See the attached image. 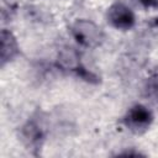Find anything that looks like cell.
Wrapping results in <instances>:
<instances>
[{"label":"cell","instance_id":"8992f818","mask_svg":"<svg viewBox=\"0 0 158 158\" xmlns=\"http://www.w3.org/2000/svg\"><path fill=\"white\" fill-rule=\"evenodd\" d=\"M57 64L58 67H60L63 70H69L73 72L74 74H79V72L85 68L80 60V56L79 53L74 49V48H63L59 54H58V59H57Z\"/></svg>","mask_w":158,"mask_h":158},{"label":"cell","instance_id":"52a82bcc","mask_svg":"<svg viewBox=\"0 0 158 158\" xmlns=\"http://www.w3.org/2000/svg\"><path fill=\"white\" fill-rule=\"evenodd\" d=\"M147 94L154 101L158 102V69L152 73V75L147 79Z\"/></svg>","mask_w":158,"mask_h":158},{"label":"cell","instance_id":"7a4b0ae2","mask_svg":"<svg viewBox=\"0 0 158 158\" xmlns=\"http://www.w3.org/2000/svg\"><path fill=\"white\" fill-rule=\"evenodd\" d=\"M122 122L131 132L141 135L151 127L153 122V114L144 105L136 104L127 110Z\"/></svg>","mask_w":158,"mask_h":158},{"label":"cell","instance_id":"277c9868","mask_svg":"<svg viewBox=\"0 0 158 158\" xmlns=\"http://www.w3.org/2000/svg\"><path fill=\"white\" fill-rule=\"evenodd\" d=\"M44 137H46L44 128L36 118L28 120L21 127V139L25 143V146L31 151L41 149Z\"/></svg>","mask_w":158,"mask_h":158},{"label":"cell","instance_id":"5b68a950","mask_svg":"<svg viewBox=\"0 0 158 158\" xmlns=\"http://www.w3.org/2000/svg\"><path fill=\"white\" fill-rule=\"evenodd\" d=\"M0 64L4 67L6 63L15 59L20 53V47L14 33L6 28L1 30L0 33Z\"/></svg>","mask_w":158,"mask_h":158},{"label":"cell","instance_id":"ba28073f","mask_svg":"<svg viewBox=\"0 0 158 158\" xmlns=\"http://www.w3.org/2000/svg\"><path fill=\"white\" fill-rule=\"evenodd\" d=\"M146 7H156L158 9V0H138Z\"/></svg>","mask_w":158,"mask_h":158},{"label":"cell","instance_id":"6da1fadb","mask_svg":"<svg viewBox=\"0 0 158 158\" xmlns=\"http://www.w3.org/2000/svg\"><path fill=\"white\" fill-rule=\"evenodd\" d=\"M70 32L74 40L80 46L86 48L99 47L105 40L101 28L90 20H84V19L77 20L70 26Z\"/></svg>","mask_w":158,"mask_h":158},{"label":"cell","instance_id":"3957f363","mask_svg":"<svg viewBox=\"0 0 158 158\" xmlns=\"http://www.w3.org/2000/svg\"><path fill=\"white\" fill-rule=\"evenodd\" d=\"M106 17H107L109 23L112 27L117 30H123V31L132 28L136 22V17L132 10L122 2L112 4L107 9Z\"/></svg>","mask_w":158,"mask_h":158}]
</instances>
